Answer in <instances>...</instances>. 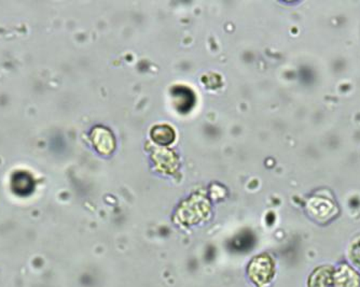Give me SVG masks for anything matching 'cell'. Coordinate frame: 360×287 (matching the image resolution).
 Listing matches in <instances>:
<instances>
[{"instance_id": "obj_1", "label": "cell", "mask_w": 360, "mask_h": 287, "mask_svg": "<svg viewBox=\"0 0 360 287\" xmlns=\"http://www.w3.org/2000/svg\"><path fill=\"white\" fill-rule=\"evenodd\" d=\"M333 287H360V274L354 267L341 264L333 272Z\"/></svg>"}, {"instance_id": "obj_2", "label": "cell", "mask_w": 360, "mask_h": 287, "mask_svg": "<svg viewBox=\"0 0 360 287\" xmlns=\"http://www.w3.org/2000/svg\"><path fill=\"white\" fill-rule=\"evenodd\" d=\"M252 278L256 281L257 284H266L272 280L274 276L275 267L272 260L268 256L257 258L250 267Z\"/></svg>"}, {"instance_id": "obj_3", "label": "cell", "mask_w": 360, "mask_h": 287, "mask_svg": "<svg viewBox=\"0 0 360 287\" xmlns=\"http://www.w3.org/2000/svg\"><path fill=\"white\" fill-rule=\"evenodd\" d=\"M335 267L329 265L317 267L309 276L307 287H333Z\"/></svg>"}, {"instance_id": "obj_4", "label": "cell", "mask_w": 360, "mask_h": 287, "mask_svg": "<svg viewBox=\"0 0 360 287\" xmlns=\"http://www.w3.org/2000/svg\"><path fill=\"white\" fill-rule=\"evenodd\" d=\"M309 210L311 211L313 218L319 221H326L333 218L335 214V207L331 202L327 200L319 199L311 202L309 205Z\"/></svg>"}, {"instance_id": "obj_5", "label": "cell", "mask_w": 360, "mask_h": 287, "mask_svg": "<svg viewBox=\"0 0 360 287\" xmlns=\"http://www.w3.org/2000/svg\"><path fill=\"white\" fill-rule=\"evenodd\" d=\"M349 258L357 268H360V238L356 239L351 244V248L349 250Z\"/></svg>"}]
</instances>
